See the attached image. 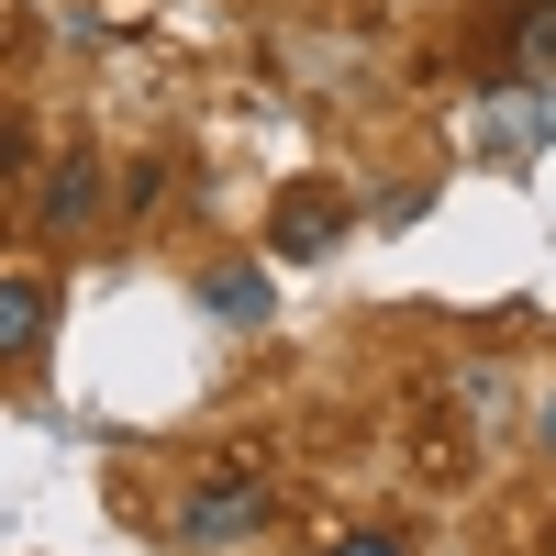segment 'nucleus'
<instances>
[{"label": "nucleus", "mask_w": 556, "mask_h": 556, "mask_svg": "<svg viewBox=\"0 0 556 556\" xmlns=\"http://www.w3.org/2000/svg\"><path fill=\"white\" fill-rule=\"evenodd\" d=\"M201 312H223V323H267V278H256V267H212V278H201Z\"/></svg>", "instance_id": "39448f33"}, {"label": "nucleus", "mask_w": 556, "mask_h": 556, "mask_svg": "<svg viewBox=\"0 0 556 556\" xmlns=\"http://www.w3.org/2000/svg\"><path fill=\"white\" fill-rule=\"evenodd\" d=\"M523 56H534V67H556V12H534V0H523Z\"/></svg>", "instance_id": "0eeeda50"}, {"label": "nucleus", "mask_w": 556, "mask_h": 556, "mask_svg": "<svg viewBox=\"0 0 556 556\" xmlns=\"http://www.w3.org/2000/svg\"><path fill=\"white\" fill-rule=\"evenodd\" d=\"M45 334H56V301H45L34 278H0V367L45 356Z\"/></svg>", "instance_id": "7ed1b4c3"}, {"label": "nucleus", "mask_w": 556, "mask_h": 556, "mask_svg": "<svg viewBox=\"0 0 556 556\" xmlns=\"http://www.w3.org/2000/svg\"><path fill=\"white\" fill-rule=\"evenodd\" d=\"M334 235H345V212L323 201L312 178H301V190H278V212H267V256H323Z\"/></svg>", "instance_id": "f03ea898"}, {"label": "nucleus", "mask_w": 556, "mask_h": 556, "mask_svg": "<svg viewBox=\"0 0 556 556\" xmlns=\"http://www.w3.org/2000/svg\"><path fill=\"white\" fill-rule=\"evenodd\" d=\"M256 523H267V490L256 479H212V490L178 501V545H245Z\"/></svg>", "instance_id": "f257e3e1"}, {"label": "nucleus", "mask_w": 556, "mask_h": 556, "mask_svg": "<svg viewBox=\"0 0 556 556\" xmlns=\"http://www.w3.org/2000/svg\"><path fill=\"white\" fill-rule=\"evenodd\" d=\"M323 556H412L390 523H356V534H334V545H323Z\"/></svg>", "instance_id": "423d86ee"}, {"label": "nucleus", "mask_w": 556, "mask_h": 556, "mask_svg": "<svg viewBox=\"0 0 556 556\" xmlns=\"http://www.w3.org/2000/svg\"><path fill=\"white\" fill-rule=\"evenodd\" d=\"M89 212H101V167H89V156H56V178H45V223L78 235Z\"/></svg>", "instance_id": "20e7f679"}, {"label": "nucleus", "mask_w": 556, "mask_h": 556, "mask_svg": "<svg viewBox=\"0 0 556 556\" xmlns=\"http://www.w3.org/2000/svg\"><path fill=\"white\" fill-rule=\"evenodd\" d=\"M545 456H556V401H545Z\"/></svg>", "instance_id": "6e6552de"}]
</instances>
